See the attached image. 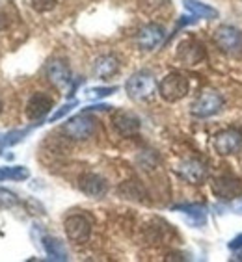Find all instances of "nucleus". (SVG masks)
Here are the masks:
<instances>
[{
	"label": "nucleus",
	"mask_w": 242,
	"mask_h": 262,
	"mask_svg": "<svg viewBox=\"0 0 242 262\" xmlns=\"http://www.w3.org/2000/svg\"><path fill=\"white\" fill-rule=\"evenodd\" d=\"M125 90L132 101H149V99L155 95L156 82L151 73L140 71V73H134V75L127 80Z\"/></svg>",
	"instance_id": "f257e3e1"
},
{
	"label": "nucleus",
	"mask_w": 242,
	"mask_h": 262,
	"mask_svg": "<svg viewBox=\"0 0 242 262\" xmlns=\"http://www.w3.org/2000/svg\"><path fill=\"white\" fill-rule=\"evenodd\" d=\"M188 90H190L188 78L181 73H170L158 84V93L168 102H177L185 99L188 95Z\"/></svg>",
	"instance_id": "f03ea898"
},
{
	"label": "nucleus",
	"mask_w": 242,
	"mask_h": 262,
	"mask_svg": "<svg viewBox=\"0 0 242 262\" xmlns=\"http://www.w3.org/2000/svg\"><path fill=\"white\" fill-rule=\"evenodd\" d=\"M214 39L224 52L242 60V32L233 26H220L214 32Z\"/></svg>",
	"instance_id": "7ed1b4c3"
},
{
	"label": "nucleus",
	"mask_w": 242,
	"mask_h": 262,
	"mask_svg": "<svg viewBox=\"0 0 242 262\" xmlns=\"http://www.w3.org/2000/svg\"><path fill=\"white\" fill-rule=\"evenodd\" d=\"M224 106V97L218 93V91H212V90H205L201 95L197 97L194 104H192V114L196 117H211L214 114L222 110Z\"/></svg>",
	"instance_id": "20e7f679"
},
{
	"label": "nucleus",
	"mask_w": 242,
	"mask_h": 262,
	"mask_svg": "<svg viewBox=\"0 0 242 262\" xmlns=\"http://www.w3.org/2000/svg\"><path fill=\"white\" fill-rule=\"evenodd\" d=\"M214 149L218 155L229 157L242 149V132L237 128H226L214 136Z\"/></svg>",
	"instance_id": "39448f33"
},
{
	"label": "nucleus",
	"mask_w": 242,
	"mask_h": 262,
	"mask_svg": "<svg viewBox=\"0 0 242 262\" xmlns=\"http://www.w3.org/2000/svg\"><path fill=\"white\" fill-rule=\"evenodd\" d=\"M212 192L214 195L220 197V199H237V197L242 195V179L233 175H222L216 177L212 181Z\"/></svg>",
	"instance_id": "423d86ee"
},
{
	"label": "nucleus",
	"mask_w": 242,
	"mask_h": 262,
	"mask_svg": "<svg viewBox=\"0 0 242 262\" xmlns=\"http://www.w3.org/2000/svg\"><path fill=\"white\" fill-rule=\"evenodd\" d=\"M179 175L185 179L190 184H201V182L207 181L209 177V167L205 166V162L197 160V158H187L183 160L177 167Z\"/></svg>",
	"instance_id": "0eeeda50"
},
{
	"label": "nucleus",
	"mask_w": 242,
	"mask_h": 262,
	"mask_svg": "<svg viewBox=\"0 0 242 262\" xmlns=\"http://www.w3.org/2000/svg\"><path fill=\"white\" fill-rule=\"evenodd\" d=\"M64 227H66L67 238L75 244L88 242V238H90V234H91L90 222H88L84 216H80V214H73V216L67 217L66 223H64Z\"/></svg>",
	"instance_id": "6e6552de"
},
{
	"label": "nucleus",
	"mask_w": 242,
	"mask_h": 262,
	"mask_svg": "<svg viewBox=\"0 0 242 262\" xmlns=\"http://www.w3.org/2000/svg\"><path fill=\"white\" fill-rule=\"evenodd\" d=\"M64 132L73 140H88L95 132V121L88 116H76L64 125Z\"/></svg>",
	"instance_id": "1a4fd4ad"
},
{
	"label": "nucleus",
	"mask_w": 242,
	"mask_h": 262,
	"mask_svg": "<svg viewBox=\"0 0 242 262\" xmlns=\"http://www.w3.org/2000/svg\"><path fill=\"white\" fill-rule=\"evenodd\" d=\"M177 58L185 66H196L205 58V49H203L196 39H185L177 47Z\"/></svg>",
	"instance_id": "9d476101"
},
{
	"label": "nucleus",
	"mask_w": 242,
	"mask_h": 262,
	"mask_svg": "<svg viewBox=\"0 0 242 262\" xmlns=\"http://www.w3.org/2000/svg\"><path fill=\"white\" fill-rule=\"evenodd\" d=\"M112 123H114V128L119 132L121 136H132V134H136L140 130V121H138V117L131 112H125V110H119L114 114L112 117Z\"/></svg>",
	"instance_id": "9b49d317"
},
{
	"label": "nucleus",
	"mask_w": 242,
	"mask_h": 262,
	"mask_svg": "<svg viewBox=\"0 0 242 262\" xmlns=\"http://www.w3.org/2000/svg\"><path fill=\"white\" fill-rule=\"evenodd\" d=\"M162 37H164V28L158 25H147L144 26L140 32H138L136 39L138 45L144 49V51H153L155 47L160 45Z\"/></svg>",
	"instance_id": "f8f14e48"
},
{
	"label": "nucleus",
	"mask_w": 242,
	"mask_h": 262,
	"mask_svg": "<svg viewBox=\"0 0 242 262\" xmlns=\"http://www.w3.org/2000/svg\"><path fill=\"white\" fill-rule=\"evenodd\" d=\"M78 186L86 195L93 197V199H99L106 193V182L103 177L95 175V173H84L78 181Z\"/></svg>",
	"instance_id": "ddd939ff"
},
{
	"label": "nucleus",
	"mask_w": 242,
	"mask_h": 262,
	"mask_svg": "<svg viewBox=\"0 0 242 262\" xmlns=\"http://www.w3.org/2000/svg\"><path fill=\"white\" fill-rule=\"evenodd\" d=\"M52 108V99L45 93H35L28 101L26 106V116L30 119H41L43 116H47Z\"/></svg>",
	"instance_id": "4468645a"
},
{
	"label": "nucleus",
	"mask_w": 242,
	"mask_h": 262,
	"mask_svg": "<svg viewBox=\"0 0 242 262\" xmlns=\"http://www.w3.org/2000/svg\"><path fill=\"white\" fill-rule=\"evenodd\" d=\"M47 76L56 88H66L71 80V73L62 60H52L47 66Z\"/></svg>",
	"instance_id": "2eb2a0df"
},
{
	"label": "nucleus",
	"mask_w": 242,
	"mask_h": 262,
	"mask_svg": "<svg viewBox=\"0 0 242 262\" xmlns=\"http://www.w3.org/2000/svg\"><path fill=\"white\" fill-rule=\"evenodd\" d=\"M117 69H119V63L114 56L106 54L97 58L95 63H93V75L99 76V78H108V76L116 75Z\"/></svg>",
	"instance_id": "dca6fc26"
},
{
	"label": "nucleus",
	"mask_w": 242,
	"mask_h": 262,
	"mask_svg": "<svg viewBox=\"0 0 242 262\" xmlns=\"http://www.w3.org/2000/svg\"><path fill=\"white\" fill-rule=\"evenodd\" d=\"M183 2H185V8L190 11L192 15L199 17V19H216L218 17V11L209 4H203L197 0H183Z\"/></svg>",
	"instance_id": "f3484780"
},
{
	"label": "nucleus",
	"mask_w": 242,
	"mask_h": 262,
	"mask_svg": "<svg viewBox=\"0 0 242 262\" xmlns=\"http://www.w3.org/2000/svg\"><path fill=\"white\" fill-rule=\"evenodd\" d=\"M43 246H45V251L51 257V260H67L69 258L67 257L66 246L58 238H51V236L43 238Z\"/></svg>",
	"instance_id": "a211bd4d"
},
{
	"label": "nucleus",
	"mask_w": 242,
	"mask_h": 262,
	"mask_svg": "<svg viewBox=\"0 0 242 262\" xmlns=\"http://www.w3.org/2000/svg\"><path fill=\"white\" fill-rule=\"evenodd\" d=\"M19 205V197L13 192L6 190V188H0V207L2 208H13Z\"/></svg>",
	"instance_id": "6ab92c4d"
},
{
	"label": "nucleus",
	"mask_w": 242,
	"mask_h": 262,
	"mask_svg": "<svg viewBox=\"0 0 242 262\" xmlns=\"http://www.w3.org/2000/svg\"><path fill=\"white\" fill-rule=\"evenodd\" d=\"M11 11H13L11 6H0V30H8L11 26V20H13Z\"/></svg>",
	"instance_id": "aec40b11"
},
{
	"label": "nucleus",
	"mask_w": 242,
	"mask_h": 262,
	"mask_svg": "<svg viewBox=\"0 0 242 262\" xmlns=\"http://www.w3.org/2000/svg\"><path fill=\"white\" fill-rule=\"evenodd\" d=\"M112 93H116V88H93L88 91V97L90 99H103V97H108Z\"/></svg>",
	"instance_id": "412c9836"
},
{
	"label": "nucleus",
	"mask_w": 242,
	"mask_h": 262,
	"mask_svg": "<svg viewBox=\"0 0 242 262\" xmlns=\"http://www.w3.org/2000/svg\"><path fill=\"white\" fill-rule=\"evenodd\" d=\"M32 6L37 11H49L56 6V0H32Z\"/></svg>",
	"instance_id": "4be33fe9"
},
{
	"label": "nucleus",
	"mask_w": 242,
	"mask_h": 262,
	"mask_svg": "<svg viewBox=\"0 0 242 262\" xmlns=\"http://www.w3.org/2000/svg\"><path fill=\"white\" fill-rule=\"evenodd\" d=\"M26 134V130H15V132H10L8 136L4 138V145H13L17 141L23 140V136Z\"/></svg>",
	"instance_id": "5701e85b"
},
{
	"label": "nucleus",
	"mask_w": 242,
	"mask_h": 262,
	"mask_svg": "<svg viewBox=\"0 0 242 262\" xmlns=\"http://www.w3.org/2000/svg\"><path fill=\"white\" fill-rule=\"evenodd\" d=\"M75 106H76V102H75V101H73V102H69V104H64V106H62V108H60V110L56 112L54 116L51 117V121H58V119H62V117L66 116V114H69V112L73 110V108H75Z\"/></svg>",
	"instance_id": "b1692460"
},
{
	"label": "nucleus",
	"mask_w": 242,
	"mask_h": 262,
	"mask_svg": "<svg viewBox=\"0 0 242 262\" xmlns=\"http://www.w3.org/2000/svg\"><path fill=\"white\" fill-rule=\"evenodd\" d=\"M229 247H231L233 251H238V249H242V232H240V234H237V236L229 242Z\"/></svg>",
	"instance_id": "393cba45"
},
{
	"label": "nucleus",
	"mask_w": 242,
	"mask_h": 262,
	"mask_svg": "<svg viewBox=\"0 0 242 262\" xmlns=\"http://www.w3.org/2000/svg\"><path fill=\"white\" fill-rule=\"evenodd\" d=\"M11 177H13V167H0V181H6Z\"/></svg>",
	"instance_id": "a878e982"
},
{
	"label": "nucleus",
	"mask_w": 242,
	"mask_h": 262,
	"mask_svg": "<svg viewBox=\"0 0 242 262\" xmlns=\"http://www.w3.org/2000/svg\"><path fill=\"white\" fill-rule=\"evenodd\" d=\"M235 260H242V253H240V255H237V257H235Z\"/></svg>",
	"instance_id": "bb28decb"
},
{
	"label": "nucleus",
	"mask_w": 242,
	"mask_h": 262,
	"mask_svg": "<svg viewBox=\"0 0 242 262\" xmlns=\"http://www.w3.org/2000/svg\"><path fill=\"white\" fill-rule=\"evenodd\" d=\"M237 214H242V205H240V207L237 208Z\"/></svg>",
	"instance_id": "cd10ccee"
},
{
	"label": "nucleus",
	"mask_w": 242,
	"mask_h": 262,
	"mask_svg": "<svg viewBox=\"0 0 242 262\" xmlns=\"http://www.w3.org/2000/svg\"><path fill=\"white\" fill-rule=\"evenodd\" d=\"M0 114H2V102H0Z\"/></svg>",
	"instance_id": "c85d7f7f"
}]
</instances>
